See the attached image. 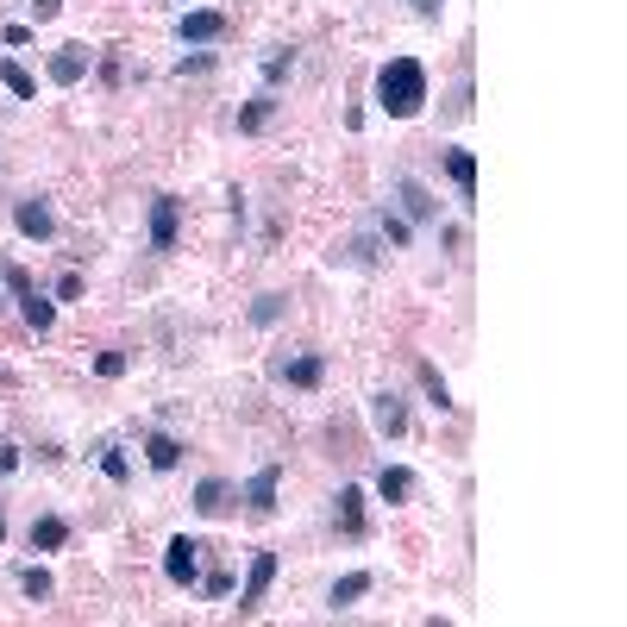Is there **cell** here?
<instances>
[{
	"instance_id": "obj_22",
	"label": "cell",
	"mask_w": 627,
	"mask_h": 627,
	"mask_svg": "<svg viewBox=\"0 0 627 627\" xmlns=\"http://www.w3.org/2000/svg\"><path fill=\"white\" fill-rule=\"evenodd\" d=\"M0 82H7V95H19V101L38 95V82L26 76V63H13V57H0Z\"/></svg>"
},
{
	"instance_id": "obj_20",
	"label": "cell",
	"mask_w": 627,
	"mask_h": 627,
	"mask_svg": "<svg viewBox=\"0 0 627 627\" xmlns=\"http://www.w3.org/2000/svg\"><path fill=\"white\" fill-rule=\"evenodd\" d=\"M145 458H151V471H176V464H182V446H176L170 433H151V439H145Z\"/></svg>"
},
{
	"instance_id": "obj_23",
	"label": "cell",
	"mask_w": 627,
	"mask_h": 627,
	"mask_svg": "<svg viewBox=\"0 0 627 627\" xmlns=\"http://www.w3.org/2000/svg\"><path fill=\"white\" fill-rule=\"evenodd\" d=\"M283 314H289V295H258L251 301V327H276Z\"/></svg>"
},
{
	"instance_id": "obj_30",
	"label": "cell",
	"mask_w": 627,
	"mask_h": 627,
	"mask_svg": "<svg viewBox=\"0 0 627 627\" xmlns=\"http://www.w3.org/2000/svg\"><path fill=\"white\" fill-rule=\"evenodd\" d=\"M19 471V446H0V483H7Z\"/></svg>"
},
{
	"instance_id": "obj_33",
	"label": "cell",
	"mask_w": 627,
	"mask_h": 627,
	"mask_svg": "<svg viewBox=\"0 0 627 627\" xmlns=\"http://www.w3.org/2000/svg\"><path fill=\"white\" fill-rule=\"evenodd\" d=\"M439 7H446V0H414V13H421V19H439Z\"/></svg>"
},
{
	"instance_id": "obj_28",
	"label": "cell",
	"mask_w": 627,
	"mask_h": 627,
	"mask_svg": "<svg viewBox=\"0 0 627 627\" xmlns=\"http://www.w3.org/2000/svg\"><path fill=\"white\" fill-rule=\"evenodd\" d=\"M95 370H101V377H126V352H101Z\"/></svg>"
},
{
	"instance_id": "obj_4",
	"label": "cell",
	"mask_w": 627,
	"mask_h": 627,
	"mask_svg": "<svg viewBox=\"0 0 627 627\" xmlns=\"http://www.w3.org/2000/svg\"><path fill=\"white\" fill-rule=\"evenodd\" d=\"M270 584H276V552H251V571H245V590H239V615H258Z\"/></svg>"
},
{
	"instance_id": "obj_11",
	"label": "cell",
	"mask_w": 627,
	"mask_h": 627,
	"mask_svg": "<svg viewBox=\"0 0 627 627\" xmlns=\"http://www.w3.org/2000/svg\"><path fill=\"white\" fill-rule=\"evenodd\" d=\"M283 383H295V389H320V377H327V364H320L314 352H301V358H276L270 364Z\"/></svg>"
},
{
	"instance_id": "obj_9",
	"label": "cell",
	"mask_w": 627,
	"mask_h": 627,
	"mask_svg": "<svg viewBox=\"0 0 627 627\" xmlns=\"http://www.w3.org/2000/svg\"><path fill=\"white\" fill-rule=\"evenodd\" d=\"M276 490H283V464H264V471H251V483H245L251 515H276Z\"/></svg>"
},
{
	"instance_id": "obj_32",
	"label": "cell",
	"mask_w": 627,
	"mask_h": 627,
	"mask_svg": "<svg viewBox=\"0 0 627 627\" xmlns=\"http://www.w3.org/2000/svg\"><path fill=\"white\" fill-rule=\"evenodd\" d=\"M63 13V0H32V19H57Z\"/></svg>"
},
{
	"instance_id": "obj_24",
	"label": "cell",
	"mask_w": 627,
	"mask_h": 627,
	"mask_svg": "<svg viewBox=\"0 0 627 627\" xmlns=\"http://www.w3.org/2000/svg\"><path fill=\"white\" fill-rule=\"evenodd\" d=\"M289 76H295V51H270V57H264V88L289 82Z\"/></svg>"
},
{
	"instance_id": "obj_29",
	"label": "cell",
	"mask_w": 627,
	"mask_h": 627,
	"mask_svg": "<svg viewBox=\"0 0 627 627\" xmlns=\"http://www.w3.org/2000/svg\"><path fill=\"white\" fill-rule=\"evenodd\" d=\"M201 590L220 602V596H232V577H226V571H214V577H201Z\"/></svg>"
},
{
	"instance_id": "obj_1",
	"label": "cell",
	"mask_w": 627,
	"mask_h": 627,
	"mask_svg": "<svg viewBox=\"0 0 627 627\" xmlns=\"http://www.w3.org/2000/svg\"><path fill=\"white\" fill-rule=\"evenodd\" d=\"M377 107L389 120H414V113L427 107V69L421 57H389L377 69Z\"/></svg>"
},
{
	"instance_id": "obj_21",
	"label": "cell",
	"mask_w": 627,
	"mask_h": 627,
	"mask_svg": "<svg viewBox=\"0 0 627 627\" xmlns=\"http://www.w3.org/2000/svg\"><path fill=\"white\" fill-rule=\"evenodd\" d=\"M414 370H421V389H427V396H433V408H439V414H452L458 402H452V389H446V377H439V370H433L427 358H421V364H414Z\"/></svg>"
},
{
	"instance_id": "obj_2",
	"label": "cell",
	"mask_w": 627,
	"mask_h": 627,
	"mask_svg": "<svg viewBox=\"0 0 627 627\" xmlns=\"http://www.w3.org/2000/svg\"><path fill=\"white\" fill-rule=\"evenodd\" d=\"M0 283H7V295L19 301V314H26V327H32V333H51V327H57V301L32 289L26 264H13V258H7V264H0Z\"/></svg>"
},
{
	"instance_id": "obj_3",
	"label": "cell",
	"mask_w": 627,
	"mask_h": 627,
	"mask_svg": "<svg viewBox=\"0 0 627 627\" xmlns=\"http://www.w3.org/2000/svg\"><path fill=\"white\" fill-rule=\"evenodd\" d=\"M201 540H189V533H176V540L164 546V577H170V584L176 590H195L201 584Z\"/></svg>"
},
{
	"instance_id": "obj_10",
	"label": "cell",
	"mask_w": 627,
	"mask_h": 627,
	"mask_svg": "<svg viewBox=\"0 0 627 627\" xmlns=\"http://www.w3.org/2000/svg\"><path fill=\"white\" fill-rule=\"evenodd\" d=\"M396 195H402V207H408V214H402L408 226H427V220L439 214V201L427 195V182H421V176H396Z\"/></svg>"
},
{
	"instance_id": "obj_14",
	"label": "cell",
	"mask_w": 627,
	"mask_h": 627,
	"mask_svg": "<svg viewBox=\"0 0 627 627\" xmlns=\"http://www.w3.org/2000/svg\"><path fill=\"white\" fill-rule=\"evenodd\" d=\"M226 502H232V483L226 477H201L195 483V515H226Z\"/></svg>"
},
{
	"instance_id": "obj_18",
	"label": "cell",
	"mask_w": 627,
	"mask_h": 627,
	"mask_svg": "<svg viewBox=\"0 0 627 627\" xmlns=\"http://www.w3.org/2000/svg\"><path fill=\"white\" fill-rule=\"evenodd\" d=\"M339 527L352 533V540L364 533V490H358V483H345V490H339Z\"/></svg>"
},
{
	"instance_id": "obj_15",
	"label": "cell",
	"mask_w": 627,
	"mask_h": 627,
	"mask_svg": "<svg viewBox=\"0 0 627 627\" xmlns=\"http://www.w3.org/2000/svg\"><path fill=\"white\" fill-rule=\"evenodd\" d=\"M377 496H383L389 508L408 502V496H414V471H402V464H383V471H377Z\"/></svg>"
},
{
	"instance_id": "obj_19",
	"label": "cell",
	"mask_w": 627,
	"mask_h": 627,
	"mask_svg": "<svg viewBox=\"0 0 627 627\" xmlns=\"http://www.w3.org/2000/svg\"><path fill=\"white\" fill-rule=\"evenodd\" d=\"M270 113H276V88H264L258 101H245V107H239V132H264V126H270Z\"/></svg>"
},
{
	"instance_id": "obj_31",
	"label": "cell",
	"mask_w": 627,
	"mask_h": 627,
	"mask_svg": "<svg viewBox=\"0 0 627 627\" xmlns=\"http://www.w3.org/2000/svg\"><path fill=\"white\" fill-rule=\"evenodd\" d=\"M76 295H82V276H76V270H69V276H63V283H57V301H76Z\"/></svg>"
},
{
	"instance_id": "obj_25",
	"label": "cell",
	"mask_w": 627,
	"mask_h": 627,
	"mask_svg": "<svg viewBox=\"0 0 627 627\" xmlns=\"http://www.w3.org/2000/svg\"><path fill=\"white\" fill-rule=\"evenodd\" d=\"M19 590H26L32 602H44V596H51V571H44V565H26V571H19Z\"/></svg>"
},
{
	"instance_id": "obj_13",
	"label": "cell",
	"mask_w": 627,
	"mask_h": 627,
	"mask_svg": "<svg viewBox=\"0 0 627 627\" xmlns=\"http://www.w3.org/2000/svg\"><path fill=\"white\" fill-rule=\"evenodd\" d=\"M446 176H452V189L464 201H477V157L471 151H446Z\"/></svg>"
},
{
	"instance_id": "obj_26",
	"label": "cell",
	"mask_w": 627,
	"mask_h": 627,
	"mask_svg": "<svg viewBox=\"0 0 627 627\" xmlns=\"http://www.w3.org/2000/svg\"><path fill=\"white\" fill-rule=\"evenodd\" d=\"M101 471H107L113 483H126V477H132V464H126V452H120V446H101Z\"/></svg>"
},
{
	"instance_id": "obj_12",
	"label": "cell",
	"mask_w": 627,
	"mask_h": 627,
	"mask_svg": "<svg viewBox=\"0 0 627 627\" xmlns=\"http://www.w3.org/2000/svg\"><path fill=\"white\" fill-rule=\"evenodd\" d=\"M88 76V51H82V44H63V51H51V82L57 88H76Z\"/></svg>"
},
{
	"instance_id": "obj_34",
	"label": "cell",
	"mask_w": 627,
	"mask_h": 627,
	"mask_svg": "<svg viewBox=\"0 0 627 627\" xmlns=\"http://www.w3.org/2000/svg\"><path fill=\"white\" fill-rule=\"evenodd\" d=\"M0 540H7V515H0Z\"/></svg>"
},
{
	"instance_id": "obj_6",
	"label": "cell",
	"mask_w": 627,
	"mask_h": 627,
	"mask_svg": "<svg viewBox=\"0 0 627 627\" xmlns=\"http://www.w3.org/2000/svg\"><path fill=\"white\" fill-rule=\"evenodd\" d=\"M13 226H19V239H51V232H57V214H51V201H13Z\"/></svg>"
},
{
	"instance_id": "obj_5",
	"label": "cell",
	"mask_w": 627,
	"mask_h": 627,
	"mask_svg": "<svg viewBox=\"0 0 627 627\" xmlns=\"http://www.w3.org/2000/svg\"><path fill=\"white\" fill-rule=\"evenodd\" d=\"M176 232H182V201L157 195L151 201V251H176Z\"/></svg>"
},
{
	"instance_id": "obj_17",
	"label": "cell",
	"mask_w": 627,
	"mask_h": 627,
	"mask_svg": "<svg viewBox=\"0 0 627 627\" xmlns=\"http://www.w3.org/2000/svg\"><path fill=\"white\" fill-rule=\"evenodd\" d=\"M57 546H69V521L38 515V521H32V552H57Z\"/></svg>"
},
{
	"instance_id": "obj_16",
	"label": "cell",
	"mask_w": 627,
	"mask_h": 627,
	"mask_svg": "<svg viewBox=\"0 0 627 627\" xmlns=\"http://www.w3.org/2000/svg\"><path fill=\"white\" fill-rule=\"evenodd\" d=\"M370 584H377V577H370V571H345L339 584H333V596H327V602H333V615H339V609H352L358 596H370Z\"/></svg>"
},
{
	"instance_id": "obj_8",
	"label": "cell",
	"mask_w": 627,
	"mask_h": 627,
	"mask_svg": "<svg viewBox=\"0 0 627 627\" xmlns=\"http://www.w3.org/2000/svg\"><path fill=\"white\" fill-rule=\"evenodd\" d=\"M182 44H220L226 38V13L220 7H195V13H182Z\"/></svg>"
},
{
	"instance_id": "obj_27",
	"label": "cell",
	"mask_w": 627,
	"mask_h": 627,
	"mask_svg": "<svg viewBox=\"0 0 627 627\" xmlns=\"http://www.w3.org/2000/svg\"><path fill=\"white\" fill-rule=\"evenodd\" d=\"M383 239H389V245H408V239H414V226H408L402 214H389V207H383Z\"/></svg>"
},
{
	"instance_id": "obj_7",
	"label": "cell",
	"mask_w": 627,
	"mask_h": 627,
	"mask_svg": "<svg viewBox=\"0 0 627 627\" xmlns=\"http://www.w3.org/2000/svg\"><path fill=\"white\" fill-rule=\"evenodd\" d=\"M370 427H377L383 439H402L408 433V408H402L396 389H377V396H370Z\"/></svg>"
}]
</instances>
